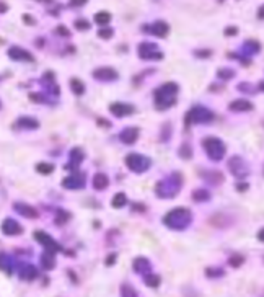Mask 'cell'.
Listing matches in <instances>:
<instances>
[{"label":"cell","mask_w":264,"mask_h":297,"mask_svg":"<svg viewBox=\"0 0 264 297\" xmlns=\"http://www.w3.org/2000/svg\"><path fill=\"white\" fill-rule=\"evenodd\" d=\"M108 178H106V176L105 175H101V173H98V175H96L95 176V178H93V185H95V188L96 189H103V188H106V186H108Z\"/></svg>","instance_id":"18"},{"label":"cell","mask_w":264,"mask_h":297,"mask_svg":"<svg viewBox=\"0 0 264 297\" xmlns=\"http://www.w3.org/2000/svg\"><path fill=\"white\" fill-rule=\"evenodd\" d=\"M229 170L231 171V175L237 176V178H246L249 175V167L245 162L243 157L235 155L229 160Z\"/></svg>","instance_id":"6"},{"label":"cell","mask_w":264,"mask_h":297,"mask_svg":"<svg viewBox=\"0 0 264 297\" xmlns=\"http://www.w3.org/2000/svg\"><path fill=\"white\" fill-rule=\"evenodd\" d=\"M215 118V114L212 113V110L206 108L202 105L193 106L191 110L188 111L186 114V124H206V123H212Z\"/></svg>","instance_id":"5"},{"label":"cell","mask_w":264,"mask_h":297,"mask_svg":"<svg viewBox=\"0 0 264 297\" xmlns=\"http://www.w3.org/2000/svg\"><path fill=\"white\" fill-rule=\"evenodd\" d=\"M124 204H126V196H124L123 193L116 194L114 199H113V206H114V207H123Z\"/></svg>","instance_id":"21"},{"label":"cell","mask_w":264,"mask_h":297,"mask_svg":"<svg viewBox=\"0 0 264 297\" xmlns=\"http://www.w3.org/2000/svg\"><path fill=\"white\" fill-rule=\"evenodd\" d=\"M145 282L149 284L150 287H157L160 284V278L158 276H154V275H149L145 278Z\"/></svg>","instance_id":"25"},{"label":"cell","mask_w":264,"mask_h":297,"mask_svg":"<svg viewBox=\"0 0 264 297\" xmlns=\"http://www.w3.org/2000/svg\"><path fill=\"white\" fill-rule=\"evenodd\" d=\"M238 90H240V92H246V93L249 92V93H251V92H254V88H253L251 85H246V82H242V83L238 85Z\"/></svg>","instance_id":"29"},{"label":"cell","mask_w":264,"mask_h":297,"mask_svg":"<svg viewBox=\"0 0 264 297\" xmlns=\"http://www.w3.org/2000/svg\"><path fill=\"white\" fill-rule=\"evenodd\" d=\"M246 188H248V185H245V183H240L238 185V191H245Z\"/></svg>","instance_id":"33"},{"label":"cell","mask_w":264,"mask_h":297,"mask_svg":"<svg viewBox=\"0 0 264 297\" xmlns=\"http://www.w3.org/2000/svg\"><path fill=\"white\" fill-rule=\"evenodd\" d=\"M194 54H196L197 57H201V59H207V57H211V56H212V51L211 49H201V51H194Z\"/></svg>","instance_id":"27"},{"label":"cell","mask_w":264,"mask_h":297,"mask_svg":"<svg viewBox=\"0 0 264 297\" xmlns=\"http://www.w3.org/2000/svg\"><path fill=\"white\" fill-rule=\"evenodd\" d=\"M96 21L98 23H108L111 20V15L108 12H100V13H96Z\"/></svg>","instance_id":"24"},{"label":"cell","mask_w":264,"mask_h":297,"mask_svg":"<svg viewBox=\"0 0 264 297\" xmlns=\"http://www.w3.org/2000/svg\"><path fill=\"white\" fill-rule=\"evenodd\" d=\"M0 10H2V12H5V10H7L5 3H0Z\"/></svg>","instance_id":"35"},{"label":"cell","mask_w":264,"mask_h":297,"mask_svg":"<svg viewBox=\"0 0 264 297\" xmlns=\"http://www.w3.org/2000/svg\"><path fill=\"white\" fill-rule=\"evenodd\" d=\"M235 74H237V72H235L233 69H230V67H222V69H219V71H217V77L222 78L224 82H227V80H230V78H233Z\"/></svg>","instance_id":"17"},{"label":"cell","mask_w":264,"mask_h":297,"mask_svg":"<svg viewBox=\"0 0 264 297\" xmlns=\"http://www.w3.org/2000/svg\"><path fill=\"white\" fill-rule=\"evenodd\" d=\"M193 199H194V201H197V203H206V201H209V199H211L209 189H206V188H197V189H194V191H193Z\"/></svg>","instance_id":"14"},{"label":"cell","mask_w":264,"mask_h":297,"mask_svg":"<svg viewBox=\"0 0 264 297\" xmlns=\"http://www.w3.org/2000/svg\"><path fill=\"white\" fill-rule=\"evenodd\" d=\"M238 28L237 26H227L225 28V36H237Z\"/></svg>","instance_id":"28"},{"label":"cell","mask_w":264,"mask_h":297,"mask_svg":"<svg viewBox=\"0 0 264 297\" xmlns=\"http://www.w3.org/2000/svg\"><path fill=\"white\" fill-rule=\"evenodd\" d=\"M243 54H245V57H251V56L254 54H258L259 51H261V44L258 43V41H254V39H249V41H245L243 43Z\"/></svg>","instance_id":"11"},{"label":"cell","mask_w":264,"mask_h":297,"mask_svg":"<svg viewBox=\"0 0 264 297\" xmlns=\"http://www.w3.org/2000/svg\"><path fill=\"white\" fill-rule=\"evenodd\" d=\"M139 56L142 59H158V61L163 59V54L160 53L157 44L154 43H142L139 46Z\"/></svg>","instance_id":"8"},{"label":"cell","mask_w":264,"mask_h":297,"mask_svg":"<svg viewBox=\"0 0 264 297\" xmlns=\"http://www.w3.org/2000/svg\"><path fill=\"white\" fill-rule=\"evenodd\" d=\"M202 148H204V152H206V155L209 157L212 162H220L227 154L224 141L219 137H214V136L202 139Z\"/></svg>","instance_id":"4"},{"label":"cell","mask_w":264,"mask_h":297,"mask_svg":"<svg viewBox=\"0 0 264 297\" xmlns=\"http://www.w3.org/2000/svg\"><path fill=\"white\" fill-rule=\"evenodd\" d=\"M178 85L175 82H168L161 85L158 90L155 92V106L160 111H165L171 108L176 103V95H178Z\"/></svg>","instance_id":"2"},{"label":"cell","mask_w":264,"mask_h":297,"mask_svg":"<svg viewBox=\"0 0 264 297\" xmlns=\"http://www.w3.org/2000/svg\"><path fill=\"white\" fill-rule=\"evenodd\" d=\"M181 185H183V176L179 175L178 171H175V173L166 176L165 180H161V182L157 185L155 191L160 198H175L176 194L179 193Z\"/></svg>","instance_id":"3"},{"label":"cell","mask_w":264,"mask_h":297,"mask_svg":"<svg viewBox=\"0 0 264 297\" xmlns=\"http://www.w3.org/2000/svg\"><path fill=\"white\" fill-rule=\"evenodd\" d=\"M119 137H121V141L124 144H134L139 137V129L137 128H126Z\"/></svg>","instance_id":"13"},{"label":"cell","mask_w":264,"mask_h":297,"mask_svg":"<svg viewBox=\"0 0 264 297\" xmlns=\"http://www.w3.org/2000/svg\"><path fill=\"white\" fill-rule=\"evenodd\" d=\"M149 28V33L152 35H155V36H160V38H165L166 35L170 33V26H168V23H165V21H155V23H152L150 26H145V30Z\"/></svg>","instance_id":"10"},{"label":"cell","mask_w":264,"mask_h":297,"mask_svg":"<svg viewBox=\"0 0 264 297\" xmlns=\"http://www.w3.org/2000/svg\"><path fill=\"white\" fill-rule=\"evenodd\" d=\"M38 170H44V171H49V170H53V167H44V165H38Z\"/></svg>","instance_id":"32"},{"label":"cell","mask_w":264,"mask_h":297,"mask_svg":"<svg viewBox=\"0 0 264 297\" xmlns=\"http://www.w3.org/2000/svg\"><path fill=\"white\" fill-rule=\"evenodd\" d=\"M163 222L173 230H184L191 225L193 212L188 207H175L163 217Z\"/></svg>","instance_id":"1"},{"label":"cell","mask_w":264,"mask_h":297,"mask_svg":"<svg viewBox=\"0 0 264 297\" xmlns=\"http://www.w3.org/2000/svg\"><path fill=\"white\" fill-rule=\"evenodd\" d=\"M121 294H123V297H139L137 292H136V289H134V287H131V286H127V284H124V286L121 287Z\"/></svg>","instance_id":"20"},{"label":"cell","mask_w":264,"mask_h":297,"mask_svg":"<svg viewBox=\"0 0 264 297\" xmlns=\"http://www.w3.org/2000/svg\"><path fill=\"white\" fill-rule=\"evenodd\" d=\"M258 240H259V242H263V243H264V227L258 232Z\"/></svg>","instance_id":"31"},{"label":"cell","mask_w":264,"mask_h":297,"mask_svg":"<svg viewBox=\"0 0 264 297\" xmlns=\"http://www.w3.org/2000/svg\"><path fill=\"white\" fill-rule=\"evenodd\" d=\"M95 77L101 78V80H114V78H118V74L113 69H98L95 72Z\"/></svg>","instance_id":"15"},{"label":"cell","mask_w":264,"mask_h":297,"mask_svg":"<svg viewBox=\"0 0 264 297\" xmlns=\"http://www.w3.org/2000/svg\"><path fill=\"white\" fill-rule=\"evenodd\" d=\"M193 154V150H191V147L188 146V144H184V146H181V150H179V155L183 157V159H189Z\"/></svg>","instance_id":"26"},{"label":"cell","mask_w":264,"mask_h":297,"mask_svg":"<svg viewBox=\"0 0 264 297\" xmlns=\"http://www.w3.org/2000/svg\"><path fill=\"white\" fill-rule=\"evenodd\" d=\"M111 113L116 116H127L134 113V106L126 103H113L111 105Z\"/></svg>","instance_id":"12"},{"label":"cell","mask_w":264,"mask_h":297,"mask_svg":"<svg viewBox=\"0 0 264 297\" xmlns=\"http://www.w3.org/2000/svg\"><path fill=\"white\" fill-rule=\"evenodd\" d=\"M258 88H259V90H261V92H264V82H259Z\"/></svg>","instance_id":"34"},{"label":"cell","mask_w":264,"mask_h":297,"mask_svg":"<svg viewBox=\"0 0 264 297\" xmlns=\"http://www.w3.org/2000/svg\"><path fill=\"white\" fill-rule=\"evenodd\" d=\"M126 164L132 171H136V173H142V171L149 170L150 159L149 157H143L141 154H131V155L126 157Z\"/></svg>","instance_id":"7"},{"label":"cell","mask_w":264,"mask_h":297,"mask_svg":"<svg viewBox=\"0 0 264 297\" xmlns=\"http://www.w3.org/2000/svg\"><path fill=\"white\" fill-rule=\"evenodd\" d=\"M258 18H259V20H264V5L259 7V10H258Z\"/></svg>","instance_id":"30"},{"label":"cell","mask_w":264,"mask_h":297,"mask_svg":"<svg viewBox=\"0 0 264 297\" xmlns=\"http://www.w3.org/2000/svg\"><path fill=\"white\" fill-rule=\"evenodd\" d=\"M17 54L20 56L18 59H26V61H33V56H31L30 53H25V51H21V49H18V48L10 49V56H13V57H15Z\"/></svg>","instance_id":"19"},{"label":"cell","mask_w":264,"mask_h":297,"mask_svg":"<svg viewBox=\"0 0 264 297\" xmlns=\"http://www.w3.org/2000/svg\"><path fill=\"white\" fill-rule=\"evenodd\" d=\"M134 268H136L137 273H147V271H150V263L147 258H137L136 261H134Z\"/></svg>","instance_id":"16"},{"label":"cell","mask_w":264,"mask_h":297,"mask_svg":"<svg viewBox=\"0 0 264 297\" xmlns=\"http://www.w3.org/2000/svg\"><path fill=\"white\" fill-rule=\"evenodd\" d=\"M243 261H245V258L242 257V255H233V257H230V260H229V263L233 268H238Z\"/></svg>","instance_id":"22"},{"label":"cell","mask_w":264,"mask_h":297,"mask_svg":"<svg viewBox=\"0 0 264 297\" xmlns=\"http://www.w3.org/2000/svg\"><path fill=\"white\" fill-rule=\"evenodd\" d=\"M254 108V105L251 101L248 100H243V98H238V100H233L231 103L229 105V110L233 111V113H245V111H251Z\"/></svg>","instance_id":"9"},{"label":"cell","mask_w":264,"mask_h":297,"mask_svg":"<svg viewBox=\"0 0 264 297\" xmlns=\"http://www.w3.org/2000/svg\"><path fill=\"white\" fill-rule=\"evenodd\" d=\"M206 275L209 276V278L224 276V270H220V268H207V270H206Z\"/></svg>","instance_id":"23"}]
</instances>
